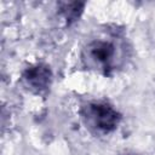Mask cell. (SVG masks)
I'll return each instance as SVG.
<instances>
[{
    "instance_id": "3957f363",
    "label": "cell",
    "mask_w": 155,
    "mask_h": 155,
    "mask_svg": "<svg viewBox=\"0 0 155 155\" xmlns=\"http://www.w3.org/2000/svg\"><path fill=\"white\" fill-rule=\"evenodd\" d=\"M52 78L53 76L50 67L42 63L28 67L22 74L24 86L35 94L46 93L51 87Z\"/></svg>"
},
{
    "instance_id": "5b68a950",
    "label": "cell",
    "mask_w": 155,
    "mask_h": 155,
    "mask_svg": "<svg viewBox=\"0 0 155 155\" xmlns=\"http://www.w3.org/2000/svg\"><path fill=\"white\" fill-rule=\"evenodd\" d=\"M127 155H136V154H127Z\"/></svg>"
},
{
    "instance_id": "7a4b0ae2",
    "label": "cell",
    "mask_w": 155,
    "mask_h": 155,
    "mask_svg": "<svg viewBox=\"0 0 155 155\" xmlns=\"http://www.w3.org/2000/svg\"><path fill=\"white\" fill-rule=\"evenodd\" d=\"M81 117L91 131L107 134L115 131L121 121V114L108 102H88L81 108Z\"/></svg>"
},
{
    "instance_id": "277c9868",
    "label": "cell",
    "mask_w": 155,
    "mask_h": 155,
    "mask_svg": "<svg viewBox=\"0 0 155 155\" xmlns=\"http://www.w3.org/2000/svg\"><path fill=\"white\" fill-rule=\"evenodd\" d=\"M84 7H85V2H62L59 10L67 24L69 25L80 18Z\"/></svg>"
},
{
    "instance_id": "6da1fadb",
    "label": "cell",
    "mask_w": 155,
    "mask_h": 155,
    "mask_svg": "<svg viewBox=\"0 0 155 155\" xmlns=\"http://www.w3.org/2000/svg\"><path fill=\"white\" fill-rule=\"evenodd\" d=\"M119 45L114 39H94L82 51V61L86 67L96 69L105 75L110 74L119 62Z\"/></svg>"
}]
</instances>
